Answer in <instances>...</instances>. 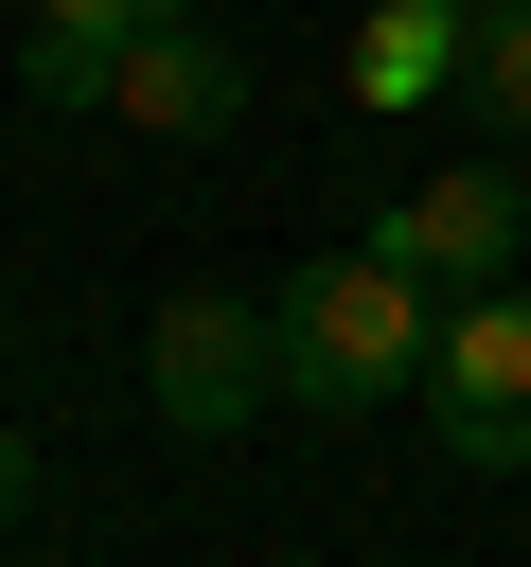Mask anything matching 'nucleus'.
Instances as JSON below:
<instances>
[{
  "mask_svg": "<svg viewBox=\"0 0 531 567\" xmlns=\"http://www.w3.org/2000/svg\"><path fill=\"white\" fill-rule=\"evenodd\" d=\"M106 106H124L142 142H230V124H248V53H230L212 18H159V35L106 53Z\"/></svg>",
  "mask_w": 531,
  "mask_h": 567,
  "instance_id": "nucleus-5",
  "label": "nucleus"
},
{
  "mask_svg": "<svg viewBox=\"0 0 531 567\" xmlns=\"http://www.w3.org/2000/svg\"><path fill=\"white\" fill-rule=\"evenodd\" d=\"M142 390H159L177 443L266 425V408H283V301H266V284H177V301L142 319Z\"/></svg>",
  "mask_w": 531,
  "mask_h": 567,
  "instance_id": "nucleus-2",
  "label": "nucleus"
},
{
  "mask_svg": "<svg viewBox=\"0 0 531 567\" xmlns=\"http://www.w3.org/2000/svg\"><path fill=\"white\" fill-rule=\"evenodd\" d=\"M35 18H71V35H106V53H124V35H159V18H195V0H35Z\"/></svg>",
  "mask_w": 531,
  "mask_h": 567,
  "instance_id": "nucleus-9",
  "label": "nucleus"
},
{
  "mask_svg": "<svg viewBox=\"0 0 531 567\" xmlns=\"http://www.w3.org/2000/svg\"><path fill=\"white\" fill-rule=\"evenodd\" d=\"M442 89H460V0H372L354 106H442Z\"/></svg>",
  "mask_w": 531,
  "mask_h": 567,
  "instance_id": "nucleus-6",
  "label": "nucleus"
},
{
  "mask_svg": "<svg viewBox=\"0 0 531 567\" xmlns=\"http://www.w3.org/2000/svg\"><path fill=\"white\" fill-rule=\"evenodd\" d=\"M18 89H35V106H106V35H71V18H35V53H18Z\"/></svg>",
  "mask_w": 531,
  "mask_h": 567,
  "instance_id": "nucleus-8",
  "label": "nucleus"
},
{
  "mask_svg": "<svg viewBox=\"0 0 531 567\" xmlns=\"http://www.w3.org/2000/svg\"><path fill=\"white\" fill-rule=\"evenodd\" d=\"M372 248H407L442 301H460V284H513V266H531V177H513V159H442V177H407V195L372 213Z\"/></svg>",
  "mask_w": 531,
  "mask_h": 567,
  "instance_id": "nucleus-4",
  "label": "nucleus"
},
{
  "mask_svg": "<svg viewBox=\"0 0 531 567\" xmlns=\"http://www.w3.org/2000/svg\"><path fill=\"white\" fill-rule=\"evenodd\" d=\"M0 532H35V443L0 425Z\"/></svg>",
  "mask_w": 531,
  "mask_h": 567,
  "instance_id": "nucleus-10",
  "label": "nucleus"
},
{
  "mask_svg": "<svg viewBox=\"0 0 531 567\" xmlns=\"http://www.w3.org/2000/svg\"><path fill=\"white\" fill-rule=\"evenodd\" d=\"M425 425H442V461L531 478V301H513V284H460V301H442V337H425Z\"/></svg>",
  "mask_w": 531,
  "mask_h": 567,
  "instance_id": "nucleus-3",
  "label": "nucleus"
},
{
  "mask_svg": "<svg viewBox=\"0 0 531 567\" xmlns=\"http://www.w3.org/2000/svg\"><path fill=\"white\" fill-rule=\"evenodd\" d=\"M283 301V408H319V425H354V408H389V390H425V337H442V284L407 266V248H319L301 284H266Z\"/></svg>",
  "mask_w": 531,
  "mask_h": 567,
  "instance_id": "nucleus-1",
  "label": "nucleus"
},
{
  "mask_svg": "<svg viewBox=\"0 0 531 567\" xmlns=\"http://www.w3.org/2000/svg\"><path fill=\"white\" fill-rule=\"evenodd\" d=\"M460 106L496 142H531V0H460Z\"/></svg>",
  "mask_w": 531,
  "mask_h": 567,
  "instance_id": "nucleus-7",
  "label": "nucleus"
}]
</instances>
